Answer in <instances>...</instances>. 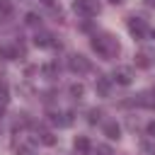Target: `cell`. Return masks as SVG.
I'll list each match as a JSON object with an SVG mask.
<instances>
[{"label": "cell", "instance_id": "3957f363", "mask_svg": "<svg viewBox=\"0 0 155 155\" xmlns=\"http://www.w3.org/2000/svg\"><path fill=\"white\" fill-rule=\"evenodd\" d=\"M128 31L136 36V39H143L145 34H148V22L143 19V17H128Z\"/></svg>", "mask_w": 155, "mask_h": 155}, {"label": "cell", "instance_id": "52a82bcc", "mask_svg": "<svg viewBox=\"0 0 155 155\" xmlns=\"http://www.w3.org/2000/svg\"><path fill=\"white\" fill-rule=\"evenodd\" d=\"M104 136L111 138V140H119V138H121V126H119L116 121H107V124H104Z\"/></svg>", "mask_w": 155, "mask_h": 155}, {"label": "cell", "instance_id": "e0dca14e", "mask_svg": "<svg viewBox=\"0 0 155 155\" xmlns=\"http://www.w3.org/2000/svg\"><path fill=\"white\" fill-rule=\"evenodd\" d=\"M39 19H41V17H36L34 12H29V15H27V24H31V27H34V24H39Z\"/></svg>", "mask_w": 155, "mask_h": 155}, {"label": "cell", "instance_id": "ffe728a7", "mask_svg": "<svg viewBox=\"0 0 155 155\" xmlns=\"http://www.w3.org/2000/svg\"><path fill=\"white\" fill-rule=\"evenodd\" d=\"M148 136H153V138H155V121H150V124H148Z\"/></svg>", "mask_w": 155, "mask_h": 155}, {"label": "cell", "instance_id": "5bb4252c", "mask_svg": "<svg viewBox=\"0 0 155 155\" xmlns=\"http://www.w3.org/2000/svg\"><path fill=\"white\" fill-rule=\"evenodd\" d=\"M0 12H2V15H10V12H12V2H10V0H0Z\"/></svg>", "mask_w": 155, "mask_h": 155}, {"label": "cell", "instance_id": "2e32d148", "mask_svg": "<svg viewBox=\"0 0 155 155\" xmlns=\"http://www.w3.org/2000/svg\"><path fill=\"white\" fill-rule=\"evenodd\" d=\"M99 116H102V111H99V109H90V124H97V121H99Z\"/></svg>", "mask_w": 155, "mask_h": 155}, {"label": "cell", "instance_id": "cb8c5ba5", "mask_svg": "<svg viewBox=\"0 0 155 155\" xmlns=\"http://www.w3.org/2000/svg\"><path fill=\"white\" fill-rule=\"evenodd\" d=\"M153 36H155V29H153Z\"/></svg>", "mask_w": 155, "mask_h": 155}, {"label": "cell", "instance_id": "277c9868", "mask_svg": "<svg viewBox=\"0 0 155 155\" xmlns=\"http://www.w3.org/2000/svg\"><path fill=\"white\" fill-rule=\"evenodd\" d=\"M68 68H70L73 73H87V70H90V61H87L82 53H73V56L68 58Z\"/></svg>", "mask_w": 155, "mask_h": 155}, {"label": "cell", "instance_id": "9a60e30c", "mask_svg": "<svg viewBox=\"0 0 155 155\" xmlns=\"http://www.w3.org/2000/svg\"><path fill=\"white\" fill-rule=\"evenodd\" d=\"M94 155H114V153H111L109 145H97V148H94Z\"/></svg>", "mask_w": 155, "mask_h": 155}, {"label": "cell", "instance_id": "44dd1931", "mask_svg": "<svg viewBox=\"0 0 155 155\" xmlns=\"http://www.w3.org/2000/svg\"><path fill=\"white\" fill-rule=\"evenodd\" d=\"M111 5H121V2H126V0H109Z\"/></svg>", "mask_w": 155, "mask_h": 155}, {"label": "cell", "instance_id": "30bf717a", "mask_svg": "<svg viewBox=\"0 0 155 155\" xmlns=\"http://www.w3.org/2000/svg\"><path fill=\"white\" fill-rule=\"evenodd\" d=\"M73 121V114H51V124L56 126H70Z\"/></svg>", "mask_w": 155, "mask_h": 155}, {"label": "cell", "instance_id": "9c48e42d", "mask_svg": "<svg viewBox=\"0 0 155 155\" xmlns=\"http://www.w3.org/2000/svg\"><path fill=\"white\" fill-rule=\"evenodd\" d=\"M53 36L51 34H46V31H39L36 36H34V44L36 46H41V48H46V46H53V41H51Z\"/></svg>", "mask_w": 155, "mask_h": 155}, {"label": "cell", "instance_id": "6da1fadb", "mask_svg": "<svg viewBox=\"0 0 155 155\" xmlns=\"http://www.w3.org/2000/svg\"><path fill=\"white\" fill-rule=\"evenodd\" d=\"M92 48L104 58V61H111V58H116L119 56V51H121V46H119V41H116V36H111V34H94L92 36Z\"/></svg>", "mask_w": 155, "mask_h": 155}, {"label": "cell", "instance_id": "8992f818", "mask_svg": "<svg viewBox=\"0 0 155 155\" xmlns=\"http://www.w3.org/2000/svg\"><path fill=\"white\" fill-rule=\"evenodd\" d=\"M136 102H138L140 107H145V109H155V92H153V90H145V92L138 94Z\"/></svg>", "mask_w": 155, "mask_h": 155}, {"label": "cell", "instance_id": "ac0fdd59", "mask_svg": "<svg viewBox=\"0 0 155 155\" xmlns=\"http://www.w3.org/2000/svg\"><path fill=\"white\" fill-rule=\"evenodd\" d=\"M5 102H7V87L0 85V104H5Z\"/></svg>", "mask_w": 155, "mask_h": 155}, {"label": "cell", "instance_id": "7a4b0ae2", "mask_svg": "<svg viewBox=\"0 0 155 155\" xmlns=\"http://www.w3.org/2000/svg\"><path fill=\"white\" fill-rule=\"evenodd\" d=\"M75 12L85 15V17H94V15H99V2L97 0H75Z\"/></svg>", "mask_w": 155, "mask_h": 155}, {"label": "cell", "instance_id": "4fadbf2b", "mask_svg": "<svg viewBox=\"0 0 155 155\" xmlns=\"http://www.w3.org/2000/svg\"><path fill=\"white\" fill-rule=\"evenodd\" d=\"M41 143H44V145H53V143H56V136L46 131V133H41Z\"/></svg>", "mask_w": 155, "mask_h": 155}, {"label": "cell", "instance_id": "d6986e66", "mask_svg": "<svg viewBox=\"0 0 155 155\" xmlns=\"http://www.w3.org/2000/svg\"><path fill=\"white\" fill-rule=\"evenodd\" d=\"M99 92H102V94L109 92V82H107V80H99Z\"/></svg>", "mask_w": 155, "mask_h": 155}, {"label": "cell", "instance_id": "7c38bea8", "mask_svg": "<svg viewBox=\"0 0 155 155\" xmlns=\"http://www.w3.org/2000/svg\"><path fill=\"white\" fill-rule=\"evenodd\" d=\"M70 94H73V97H82V94H85V85H80V82L70 85Z\"/></svg>", "mask_w": 155, "mask_h": 155}, {"label": "cell", "instance_id": "7402d4cb", "mask_svg": "<svg viewBox=\"0 0 155 155\" xmlns=\"http://www.w3.org/2000/svg\"><path fill=\"white\" fill-rule=\"evenodd\" d=\"M41 2H44V5H48V7L53 5V0H41Z\"/></svg>", "mask_w": 155, "mask_h": 155}, {"label": "cell", "instance_id": "5b68a950", "mask_svg": "<svg viewBox=\"0 0 155 155\" xmlns=\"http://www.w3.org/2000/svg\"><path fill=\"white\" fill-rule=\"evenodd\" d=\"M116 85H131V80H133V70L128 68V65H121V68H116L114 70V78H111Z\"/></svg>", "mask_w": 155, "mask_h": 155}, {"label": "cell", "instance_id": "ba28073f", "mask_svg": "<svg viewBox=\"0 0 155 155\" xmlns=\"http://www.w3.org/2000/svg\"><path fill=\"white\" fill-rule=\"evenodd\" d=\"M73 148H75L80 155H87V153L92 150V145H90V140H87L85 136H78V138H75V143H73Z\"/></svg>", "mask_w": 155, "mask_h": 155}, {"label": "cell", "instance_id": "8fae6325", "mask_svg": "<svg viewBox=\"0 0 155 155\" xmlns=\"http://www.w3.org/2000/svg\"><path fill=\"white\" fill-rule=\"evenodd\" d=\"M150 63H153V61H150V56H148L145 51L136 53V65H138V68H150Z\"/></svg>", "mask_w": 155, "mask_h": 155}, {"label": "cell", "instance_id": "603a6c76", "mask_svg": "<svg viewBox=\"0 0 155 155\" xmlns=\"http://www.w3.org/2000/svg\"><path fill=\"white\" fill-rule=\"evenodd\" d=\"M2 116H5V109H2V107H0V119H2Z\"/></svg>", "mask_w": 155, "mask_h": 155}]
</instances>
